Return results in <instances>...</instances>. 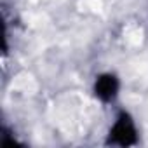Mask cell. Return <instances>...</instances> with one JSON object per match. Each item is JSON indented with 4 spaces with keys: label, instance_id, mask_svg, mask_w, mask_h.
<instances>
[{
    "label": "cell",
    "instance_id": "obj_1",
    "mask_svg": "<svg viewBox=\"0 0 148 148\" xmlns=\"http://www.w3.org/2000/svg\"><path fill=\"white\" fill-rule=\"evenodd\" d=\"M136 139H138V131H136L134 120L131 119L129 113L122 112L110 129L108 143L119 145V146H129V145H134Z\"/></svg>",
    "mask_w": 148,
    "mask_h": 148
},
{
    "label": "cell",
    "instance_id": "obj_2",
    "mask_svg": "<svg viewBox=\"0 0 148 148\" xmlns=\"http://www.w3.org/2000/svg\"><path fill=\"white\" fill-rule=\"evenodd\" d=\"M119 79L113 75V73H103L99 75L94 82V94L96 98H99L101 101L108 103V101H113L119 94Z\"/></svg>",
    "mask_w": 148,
    "mask_h": 148
}]
</instances>
